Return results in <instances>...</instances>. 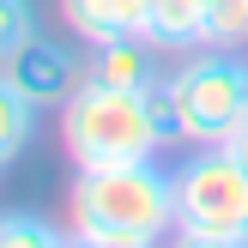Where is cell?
<instances>
[{"label": "cell", "mask_w": 248, "mask_h": 248, "mask_svg": "<svg viewBox=\"0 0 248 248\" xmlns=\"http://www.w3.org/2000/svg\"><path fill=\"white\" fill-rule=\"evenodd\" d=\"M36 115H43V109L0 73V170H6L12 157H24V145L36 140Z\"/></svg>", "instance_id": "9"}, {"label": "cell", "mask_w": 248, "mask_h": 248, "mask_svg": "<svg viewBox=\"0 0 248 248\" xmlns=\"http://www.w3.org/2000/svg\"><path fill=\"white\" fill-rule=\"evenodd\" d=\"M230 152H236V164L248 170V121H242V127H236V133H230Z\"/></svg>", "instance_id": "14"}, {"label": "cell", "mask_w": 248, "mask_h": 248, "mask_svg": "<svg viewBox=\"0 0 248 248\" xmlns=\"http://www.w3.org/2000/svg\"><path fill=\"white\" fill-rule=\"evenodd\" d=\"M164 248H248V242H230V236H194V230H176Z\"/></svg>", "instance_id": "13"}, {"label": "cell", "mask_w": 248, "mask_h": 248, "mask_svg": "<svg viewBox=\"0 0 248 248\" xmlns=\"http://www.w3.org/2000/svg\"><path fill=\"white\" fill-rule=\"evenodd\" d=\"M61 145H67L73 170H115V164H140V157H164V133L145 109V91H121L103 79H85L61 103Z\"/></svg>", "instance_id": "2"}, {"label": "cell", "mask_w": 248, "mask_h": 248, "mask_svg": "<svg viewBox=\"0 0 248 248\" xmlns=\"http://www.w3.org/2000/svg\"><path fill=\"white\" fill-rule=\"evenodd\" d=\"M73 236L97 248H164L182 230L176 218V170L140 157L115 170H79L67 188Z\"/></svg>", "instance_id": "1"}, {"label": "cell", "mask_w": 248, "mask_h": 248, "mask_svg": "<svg viewBox=\"0 0 248 248\" xmlns=\"http://www.w3.org/2000/svg\"><path fill=\"white\" fill-rule=\"evenodd\" d=\"M176 91L188 145H230V133L248 121V55L242 48L176 55Z\"/></svg>", "instance_id": "3"}, {"label": "cell", "mask_w": 248, "mask_h": 248, "mask_svg": "<svg viewBox=\"0 0 248 248\" xmlns=\"http://www.w3.org/2000/svg\"><path fill=\"white\" fill-rule=\"evenodd\" d=\"M73 230H55L36 212H0V248H67Z\"/></svg>", "instance_id": "10"}, {"label": "cell", "mask_w": 248, "mask_h": 248, "mask_svg": "<svg viewBox=\"0 0 248 248\" xmlns=\"http://www.w3.org/2000/svg\"><path fill=\"white\" fill-rule=\"evenodd\" d=\"M176 218L194 236L248 242V170L230 145H188L176 170Z\"/></svg>", "instance_id": "4"}, {"label": "cell", "mask_w": 248, "mask_h": 248, "mask_svg": "<svg viewBox=\"0 0 248 248\" xmlns=\"http://www.w3.org/2000/svg\"><path fill=\"white\" fill-rule=\"evenodd\" d=\"M145 12L152 0H61V18L85 48L109 43V36H145Z\"/></svg>", "instance_id": "7"}, {"label": "cell", "mask_w": 248, "mask_h": 248, "mask_svg": "<svg viewBox=\"0 0 248 248\" xmlns=\"http://www.w3.org/2000/svg\"><path fill=\"white\" fill-rule=\"evenodd\" d=\"M0 73H6L36 109H61L85 79H91V55H79V36L61 43V36H43V31H36Z\"/></svg>", "instance_id": "5"}, {"label": "cell", "mask_w": 248, "mask_h": 248, "mask_svg": "<svg viewBox=\"0 0 248 248\" xmlns=\"http://www.w3.org/2000/svg\"><path fill=\"white\" fill-rule=\"evenodd\" d=\"M206 48H248V0H206Z\"/></svg>", "instance_id": "11"}, {"label": "cell", "mask_w": 248, "mask_h": 248, "mask_svg": "<svg viewBox=\"0 0 248 248\" xmlns=\"http://www.w3.org/2000/svg\"><path fill=\"white\" fill-rule=\"evenodd\" d=\"M145 36H152L164 55H194V48H206V0H152Z\"/></svg>", "instance_id": "8"}, {"label": "cell", "mask_w": 248, "mask_h": 248, "mask_svg": "<svg viewBox=\"0 0 248 248\" xmlns=\"http://www.w3.org/2000/svg\"><path fill=\"white\" fill-rule=\"evenodd\" d=\"M36 36V6L31 0H0V67Z\"/></svg>", "instance_id": "12"}, {"label": "cell", "mask_w": 248, "mask_h": 248, "mask_svg": "<svg viewBox=\"0 0 248 248\" xmlns=\"http://www.w3.org/2000/svg\"><path fill=\"white\" fill-rule=\"evenodd\" d=\"M85 55H91V79L121 85V91H145V85H152L157 73L170 67L164 48H157L152 36H109V43L85 48Z\"/></svg>", "instance_id": "6"}]
</instances>
